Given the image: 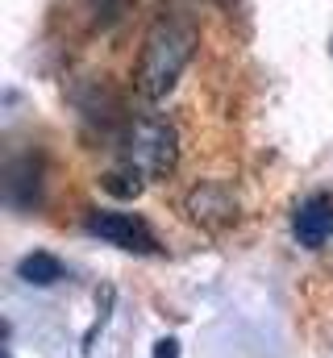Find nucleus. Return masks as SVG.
I'll use <instances>...</instances> for the list:
<instances>
[{
    "label": "nucleus",
    "mask_w": 333,
    "mask_h": 358,
    "mask_svg": "<svg viewBox=\"0 0 333 358\" xmlns=\"http://www.w3.org/2000/svg\"><path fill=\"white\" fill-rule=\"evenodd\" d=\"M292 234L304 250H321L333 238V196L330 192H313L296 204L292 213Z\"/></svg>",
    "instance_id": "39448f33"
},
{
    "label": "nucleus",
    "mask_w": 333,
    "mask_h": 358,
    "mask_svg": "<svg viewBox=\"0 0 333 358\" xmlns=\"http://www.w3.org/2000/svg\"><path fill=\"white\" fill-rule=\"evenodd\" d=\"M196 50V29L175 21V17H159L142 42L138 55V71H134V88L142 92L146 100H163L166 92L179 84L183 67L192 63Z\"/></svg>",
    "instance_id": "f257e3e1"
},
{
    "label": "nucleus",
    "mask_w": 333,
    "mask_h": 358,
    "mask_svg": "<svg viewBox=\"0 0 333 358\" xmlns=\"http://www.w3.org/2000/svg\"><path fill=\"white\" fill-rule=\"evenodd\" d=\"M17 275H21L29 287H50V283L67 279V267H63L55 255H46V250H34V255H25V259L17 263Z\"/></svg>",
    "instance_id": "423d86ee"
},
{
    "label": "nucleus",
    "mask_w": 333,
    "mask_h": 358,
    "mask_svg": "<svg viewBox=\"0 0 333 358\" xmlns=\"http://www.w3.org/2000/svg\"><path fill=\"white\" fill-rule=\"evenodd\" d=\"M183 213H187L196 225H204V229H225V225L238 221V196H234L225 183H200V187L187 192Z\"/></svg>",
    "instance_id": "20e7f679"
},
{
    "label": "nucleus",
    "mask_w": 333,
    "mask_h": 358,
    "mask_svg": "<svg viewBox=\"0 0 333 358\" xmlns=\"http://www.w3.org/2000/svg\"><path fill=\"white\" fill-rule=\"evenodd\" d=\"M330 50H333V46H330Z\"/></svg>",
    "instance_id": "1a4fd4ad"
},
{
    "label": "nucleus",
    "mask_w": 333,
    "mask_h": 358,
    "mask_svg": "<svg viewBox=\"0 0 333 358\" xmlns=\"http://www.w3.org/2000/svg\"><path fill=\"white\" fill-rule=\"evenodd\" d=\"M100 183H104V192H108V196H117V200H134V196H142V187H146V176L121 163L117 171L100 176Z\"/></svg>",
    "instance_id": "0eeeda50"
},
{
    "label": "nucleus",
    "mask_w": 333,
    "mask_h": 358,
    "mask_svg": "<svg viewBox=\"0 0 333 358\" xmlns=\"http://www.w3.org/2000/svg\"><path fill=\"white\" fill-rule=\"evenodd\" d=\"M155 358H179V342H175V338H163V342L155 346Z\"/></svg>",
    "instance_id": "6e6552de"
},
{
    "label": "nucleus",
    "mask_w": 333,
    "mask_h": 358,
    "mask_svg": "<svg viewBox=\"0 0 333 358\" xmlns=\"http://www.w3.org/2000/svg\"><path fill=\"white\" fill-rule=\"evenodd\" d=\"M83 229L117 250H129V255H159V238L155 229L138 217V213H108V208H96L87 213Z\"/></svg>",
    "instance_id": "7ed1b4c3"
},
{
    "label": "nucleus",
    "mask_w": 333,
    "mask_h": 358,
    "mask_svg": "<svg viewBox=\"0 0 333 358\" xmlns=\"http://www.w3.org/2000/svg\"><path fill=\"white\" fill-rule=\"evenodd\" d=\"M121 163L146 179H166L179 163V134L163 117H138L121 134Z\"/></svg>",
    "instance_id": "f03ea898"
}]
</instances>
